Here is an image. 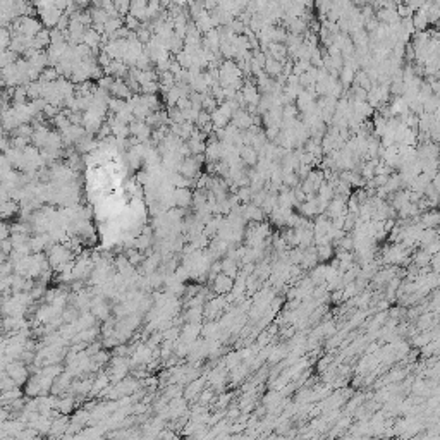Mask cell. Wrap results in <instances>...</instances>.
I'll use <instances>...</instances> for the list:
<instances>
[{
	"label": "cell",
	"mask_w": 440,
	"mask_h": 440,
	"mask_svg": "<svg viewBox=\"0 0 440 440\" xmlns=\"http://www.w3.org/2000/svg\"><path fill=\"white\" fill-rule=\"evenodd\" d=\"M5 375L14 382L15 385H24L29 379V372L22 361H10L5 367Z\"/></svg>",
	"instance_id": "6da1fadb"
},
{
	"label": "cell",
	"mask_w": 440,
	"mask_h": 440,
	"mask_svg": "<svg viewBox=\"0 0 440 440\" xmlns=\"http://www.w3.org/2000/svg\"><path fill=\"white\" fill-rule=\"evenodd\" d=\"M172 203L179 208H186L193 203V193L189 188H176L172 193Z\"/></svg>",
	"instance_id": "7a4b0ae2"
},
{
	"label": "cell",
	"mask_w": 440,
	"mask_h": 440,
	"mask_svg": "<svg viewBox=\"0 0 440 440\" xmlns=\"http://www.w3.org/2000/svg\"><path fill=\"white\" fill-rule=\"evenodd\" d=\"M110 95L114 96V98H119V100L127 102V100L132 96V91L127 88V84H126V81H124V79H114L112 88H110Z\"/></svg>",
	"instance_id": "3957f363"
},
{
	"label": "cell",
	"mask_w": 440,
	"mask_h": 440,
	"mask_svg": "<svg viewBox=\"0 0 440 440\" xmlns=\"http://www.w3.org/2000/svg\"><path fill=\"white\" fill-rule=\"evenodd\" d=\"M232 287H234V279L227 277V275H224L222 272L215 275V280H213V289H215L219 294L231 293Z\"/></svg>",
	"instance_id": "277c9868"
},
{
	"label": "cell",
	"mask_w": 440,
	"mask_h": 440,
	"mask_svg": "<svg viewBox=\"0 0 440 440\" xmlns=\"http://www.w3.org/2000/svg\"><path fill=\"white\" fill-rule=\"evenodd\" d=\"M239 158H241V162L246 163V165H256V162H258V153H256L251 146H243L239 150Z\"/></svg>",
	"instance_id": "5b68a950"
},
{
	"label": "cell",
	"mask_w": 440,
	"mask_h": 440,
	"mask_svg": "<svg viewBox=\"0 0 440 440\" xmlns=\"http://www.w3.org/2000/svg\"><path fill=\"white\" fill-rule=\"evenodd\" d=\"M220 272L224 275H227V277L236 279L237 277V265H236V262H234V260H231V258L222 260V262H220Z\"/></svg>",
	"instance_id": "8992f818"
},
{
	"label": "cell",
	"mask_w": 440,
	"mask_h": 440,
	"mask_svg": "<svg viewBox=\"0 0 440 440\" xmlns=\"http://www.w3.org/2000/svg\"><path fill=\"white\" fill-rule=\"evenodd\" d=\"M15 212H17V203L12 200H7L0 205V219H12Z\"/></svg>",
	"instance_id": "52a82bcc"
},
{
	"label": "cell",
	"mask_w": 440,
	"mask_h": 440,
	"mask_svg": "<svg viewBox=\"0 0 440 440\" xmlns=\"http://www.w3.org/2000/svg\"><path fill=\"white\" fill-rule=\"evenodd\" d=\"M201 384H203V379H201V380H194V382H191L189 387L186 389V392H184L186 399H191V397H196L198 391H201Z\"/></svg>",
	"instance_id": "ba28073f"
},
{
	"label": "cell",
	"mask_w": 440,
	"mask_h": 440,
	"mask_svg": "<svg viewBox=\"0 0 440 440\" xmlns=\"http://www.w3.org/2000/svg\"><path fill=\"white\" fill-rule=\"evenodd\" d=\"M317 256H318V260H329L330 256H332V246H330V244L317 246Z\"/></svg>",
	"instance_id": "9c48e42d"
},
{
	"label": "cell",
	"mask_w": 440,
	"mask_h": 440,
	"mask_svg": "<svg viewBox=\"0 0 440 440\" xmlns=\"http://www.w3.org/2000/svg\"><path fill=\"white\" fill-rule=\"evenodd\" d=\"M430 258H432V256L428 255V253L422 251V253H418V255H416L415 262H416L418 267H428V265H430Z\"/></svg>",
	"instance_id": "30bf717a"
},
{
	"label": "cell",
	"mask_w": 440,
	"mask_h": 440,
	"mask_svg": "<svg viewBox=\"0 0 440 440\" xmlns=\"http://www.w3.org/2000/svg\"><path fill=\"white\" fill-rule=\"evenodd\" d=\"M430 323H432V315L425 313V315H422V317H420L418 327H420V329H428V327H430Z\"/></svg>",
	"instance_id": "8fae6325"
}]
</instances>
